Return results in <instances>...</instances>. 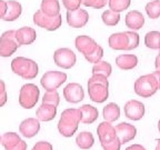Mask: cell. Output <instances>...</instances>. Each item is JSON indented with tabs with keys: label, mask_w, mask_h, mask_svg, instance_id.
<instances>
[{
	"label": "cell",
	"mask_w": 160,
	"mask_h": 150,
	"mask_svg": "<svg viewBox=\"0 0 160 150\" xmlns=\"http://www.w3.org/2000/svg\"><path fill=\"white\" fill-rule=\"evenodd\" d=\"M80 120H81V112L76 108H68L61 112L59 122H58V131L63 137H72L78 130Z\"/></svg>",
	"instance_id": "1"
},
{
	"label": "cell",
	"mask_w": 160,
	"mask_h": 150,
	"mask_svg": "<svg viewBox=\"0 0 160 150\" xmlns=\"http://www.w3.org/2000/svg\"><path fill=\"white\" fill-rule=\"evenodd\" d=\"M88 93L93 102L102 103L109 97L108 78L101 75H92L88 80Z\"/></svg>",
	"instance_id": "2"
},
{
	"label": "cell",
	"mask_w": 160,
	"mask_h": 150,
	"mask_svg": "<svg viewBox=\"0 0 160 150\" xmlns=\"http://www.w3.org/2000/svg\"><path fill=\"white\" fill-rule=\"evenodd\" d=\"M97 133L103 150H120L121 142L118 139L116 129L111 125V122L103 121L99 123L97 128Z\"/></svg>",
	"instance_id": "3"
},
{
	"label": "cell",
	"mask_w": 160,
	"mask_h": 150,
	"mask_svg": "<svg viewBox=\"0 0 160 150\" xmlns=\"http://www.w3.org/2000/svg\"><path fill=\"white\" fill-rule=\"evenodd\" d=\"M11 70L16 75L26 80H31L37 77L39 68L36 61L25 57H17L11 61Z\"/></svg>",
	"instance_id": "4"
},
{
	"label": "cell",
	"mask_w": 160,
	"mask_h": 150,
	"mask_svg": "<svg viewBox=\"0 0 160 150\" xmlns=\"http://www.w3.org/2000/svg\"><path fill=\"white\" fill-rule=\"evenodd\" d=\"M133 89H135V92L137 93L139 97L149 98L157 92V90H158L157 81H156L152 73L140 76L135 81Z\"/></svg>",
	"instance_id": "5"
},
{
	"label": "cell",
	"mask_w": 160,
	"mask_h": 150,
	"mask_svg": "<svg viewBox=\"0 0 160 150\" xmlns=\"http://www.w3.org/2000/svg\"><path fill=\"white\" fill-rule=\"evenodd\" d=\"M40 90L33 83H26L21 87L19 92V105L23 109H31L38 102Z\"/></svg>",
	"instance_id": "6"
},
{
	"label": "cell",
	"mask_w": 160,
	"mask_h": 150,
	"mask_svg": "<svg viewBox=\"0 0 160 150\" xmlns=\"http://www.w3.org/2000/svg\"><path fill=\"white\" fill-rule=\"evenodd\" d=\"M19 43L16 38V30H7L0 37V57L7 58L17 51Z\"/></svg>",
	"instance_id": "7"
},
{
	"label": "cell",
	"mask_w": 160,
	"mask_h": 150,
	"mask_svg": "<svg viewBox=\"0 0 160 150\" xmlns=\"http://www.w3.org/2000/svg\"><path fill=\"white\" fill-rule=\"evenodd\" d=\"M67 80V75L62 71H47L40 79V83L46 91L57 90Z\"/></svg>",
	"instance_id": "8"
},
{
	"label": "cell",
	"mask_w": 160,
	"mask_h": 150,
	"mask_svg": "<svg viewBox=\"0 0 160 150\" xmlns=\"http://www.w3.org/2000/svg\"><path fill=\"white\" fill-rule=\"evenodd\" d=\"M33 22H35L36 26L45 28L48 31H53V30H57L61 26L62 17H61L60 13L58 16H55V17H49V16H46L39 9L33 15Z\"/></svg>",
	"instance_id": "9"
},
{
	"label": "cell",
	"mask_w": 160,
	"mask_h": 150,
	"mask_svg": "<svg viewBox=\"0 0 160 150\" xmlns=\"http://www.w3.org/2000/svg\"><path fill=\"white\" fill-rule=\"evenodd\" d=\"M53 61L58 67L62 69H70L76 65V53L69 48H59L53 53Z\"/></svg>",
	"instance_id": "10"
},
{
	"label": "cell",
	"mask_w": 160,
	"mask_h": 150,
	"mask_svg": "<svg viewBox=\"0 0 160 150\" xmlns=\"http://www.w3.org/2000/svg\"><path fill=\"white\" fill-rule=\"evenodd\" d=\"M123 110H125L126 117L130 120H133V121L140 120L145 116L146 112L145 105L141 101H139V100H135V99L127 101L125 103Z\"/></svg>",
	"instance_id": "11"
},
{
	"label": "cell",
	"mask_w": 160,
	"mask_h": 150,
	"mask_svg": "<svg viewBox=\"0 0 160 150\" xmlns=\"http://www.w3.org/2000/svg\"><path fill=\"white\" fill-rule=\"evenodd\" d=\"M75 45L78 51L82 53V55L85 56V58L91 55V53H92L93 51H96L97 48L99 47V45L96 42L95 39H92L91 37L86 36V35L78 36L75 40Z\"/></svg>",
	"instance_id": "12"
},
{
	"label": "cell",
	"mask_w": 160,
	"mask_h": 150,
	"mask_svg": "<svg viewBox=\"0 0 160 150\" xmlns=\"http://www.w3.org/2000/svg\"><path fill=\"white\" fill-rule=\"evenodd\" d=\"M0 143L6 150H27V143L16 132H6L1 137Z\"/></svg>",
	"instance_id": "13"
},
{
	"label": "cell",
	"mask_w": 160,
	"mask_h": 150,
	"mask_svg": "<svg viewBox=\"0 0 160 150\" xmlns=\"http://www.w3.org/2000/svg\"><path fill=\"white\" fill-rule=\"evenodd\" d=\"M63 97L70 103H78L85 98V91L81 85L77 82H70L63 89Z\"/></svg>",
	"instance_id": "14"
},
{
	"label": "cell",
	"mask_w": 160,
	"mask_h": 150,
	"mask_svg": "<svg viewBox=\"0 0 160 150\" xmlns=\"http://www.w3.org/2000/svg\"><path fill=\"white\" fill-rule=\"evenodd\" d=\"M89 20V13L85 9H77L73 11H67V22L72 28H82Z\"/></svg>",
	"instance_id": "15"
},
{
	"label": "cell",
	"mask_w": 160,
	"mask_h": 150,
	"mask_svg": "<svg viewBox=\"0 0 160 150\" xmlns=\"http://www.w3.org/2000/svg\"><path fill=\"white\" fill-rule=\"evenodd\" d=\"M115 129L117 137L120 142H121V145L133 140L136 135H137V128L128 122H120L119 125L116 126Z\"/></svg>",
	"instance_id": "16"
},
{
	"label": "cell",
	"mask_w": 160,
	"mask_h": 150,
	"mask_svg": "<svg viewBox=\"0 0 160 150\" xmlns=\"http://www.w3.org/2000/svg\"><path fill=\"white\" fill-rule=\"evenodd\" d=\"M40 122L37 118H27L20 123L19 131L26 138H32L39 132Z\"/></svg>",
	"instance_id": "17"
},
{
	"label": "cell",
	"mask_w": 160,
	"mask_h": 150,
	"mask_svg": "<svg viewBox=\"0 0 160 150\" xmlns=\"http://www.w3.org/2000/svg\"><path fill=\"white\" fill-rule=\"evenodd\" d=\"M108 43L113 50H129V37L127 31L112 33L108 39Z\"/></svg>",
	"instance_id": "18"
},
{
	"label": "cell",
	"mask_w": 160,
	"mask_h": 150,
	"mask_svg": "<svg viewBox=\"0 0 160 150\" xmlns=\"http://www.w3.org/2000/svg\"><path fill=\"white\" fill-rule=\"evenodd\" d=\"M16 38L19 46L31 45L37 38V32L31 27H22L16 30Z\"/></svg>",
	"instance_id": "19"
},
{
	"label": "cell",
	"mask_w": 160,
	"mask_h": 150,
	"mask_svg": "<svg viewBox=\"0 0 160 150\" xmlns=\"http://www.w3.org/2000/svg\"><path fill=\"white\" fill-rule=\"evenodd\" d=\"M125 22L129 29L131 30H139L145 25V17L138 10H131L126 15Z\"/></svg>",
	"instance_id": "20"
},
{
	"label": "cell",
	"mask_w": 160,
	"mask_h": 150,
	"mask_svg": "<svg viewBox=\"0 0 160 150\" xmlns=\"http://www.w3.org/2000/svg\"><path fill=\"white\" fill-rule=\"evenodd\" d=\"M80 112H81V122L85 125H91L98 119L99 111L96 107L91 105H83L82 107L79 108Z\"/></svg>",
	"instance_id": "21"
},
{
	"label": "cell",
	"mask_w": 160,
	"mask_h": 150,
	"mask_svg": "<svg viewBox=\"0 0 160 150\" xmlns=\"http://www.w3.org/2000/svg\"><path fill=\"white\" fill-rule=\"evenodd\" d=\"M57 115V107L53 105H48V103H42L37 109V119L39 121H51L55 119Z\"/></svg>",
	"instance_id": "22"
},
{
	"label": "cell",
	"mask_w": 160,
	"mask_h": 150,
	"mask_svg": "<svg viewBox=\"0 0 160 150\" xmlns=\"http://www.w3.org/2000/svg\"><path fill=\"white\" fill-rule=\"evenodd\" d=\"M116 65L121 70H131L137 67L138 65V58L136 55H119L116 58Z\"/></svg>",
	"instance_id": "23"
},
{
	"label": "cell",
	"mask_w": 160,
	"mask_h": 150,
	"mask_svg": "<svg viewBox=\"0 0 160 150\" xmlns=\"http://www.w3.org/2000/svg\"><path fill=\"white\" fill-rule=\"evenodd\" d=\"M22 12V7L18 1L9 0L7 1V11H6L5 17L2 18L5 21H15L16 19L20 17Z\"/></svg>",
	"instance_id": "24"
},
{
	"label": "cell",
	"mask_w": 160,
	"mask_h": 150,
	"mask_svg": "<svg viewBox=\"0 0 160 150\" xmlns=\"http://www.w3.org/2000/svg\"><path fill=\"white\" fill-rule=\"evenodd\" d=\"M40 10L49 17H55L60 13V3L58 0H42Z\"/></svg>",
	"instance_id": "25"
},
{
	"label": "cell",
	"mask_w": 160,
	"mask_h": 150,
	"mask_svg": "<svg viewBox=\"0 0 160 150\" xmlns=\"http://www.w3.org/2000/svg\"><path fill=\"white\" fill-rule=\"evenodd\" d=\"M102 116L105 121L108 122H113L116 120L119 119L120 117V108L117 103L115 102H110L103 107L102 110Z\"/></svg>",
	"instance_id": "26"
},
{
	"label": "cell",
	"mask_w": 160,
	"mask_h": 150,
	"mask_svg": "<svg viewBox=\"0 0 160 150\" xmlns=\"http://www.w3.org/2000/svg\"><path fill=\"white\" fill-rule=\"evenodd\" d=\"M76 143L80 149L87 150L90 149L95 143V138L93 135L89 131H82L76 137Z\"/></svg>",
	"instance_id": "27"
},
{
	"label": "cell",
	"mask_w": 160,
	"mask_h": 150,
	"mask_svg": "<svg viewBox=\"0 0 160 150\" xmlns=\"http://www.w3.org/2000/svg\"><path fill=\"white\" fill-rule=\"evenodd\" d=\"M145 45L147 48L152 50L160 49V32L159 31H149L145 36Z\"/></svg>",
	"instance_id": "28"
},
{
	"label": "cell",
	"mask_w": 160,
	"mask_h": 150,
	"mask_svg": "<svg viewBox=\"0 0 160 150\" xmlns=\"http://www.w3.org/2000/svg\"><path fill=\"white\" fill-rule=\"evenodd\" d=\"M112 72V67L107 61L100 60L99 62L95 63L92 67V75H101L105 77H109Z\"/></svg>",
	"instance_id": "29"
},
{
	"label": "cell",
	"mask_w": 160,
	"mask_h": 150,
	"mask_svg": "<svg viewBox=\"0 0 160 150\" xmlns=\"http://www.w3.org/2000/svg\"><path fill=\"white\" fill-rule=\"evenodd\" d=\"M101 19H102L103 23L106 26H109V27H113V26L118 25V22L120 21V13L112 11V10H106L103 11L102 15H101Z\"/></svg>",
	"instance_id": "30"
},
{
	"label": "cell",
	"mask_w": 160,
	"mask_h": 150,
	"mask_svg": "<svg viewBox=\"0 0 160 150\" xmlns=\"http://www.w3.org/2000/svg\"><path fill=\"white\" fill-rule=\"evenodd\" d=\"M146 12L150 19H157L160 17V0H153L146 5Z\"/></svg>",
	"instance_id": "31"
},
{
	"label": "cell",
	"mask_w": 160,
	"mask_h": 150,
	"mask_svg": "<svg viewBox=\"0 0 160 150\" xmlns=\"http://www.w3.org/2000/svg\"><path fill=\"white\" fill-rule=\"evenodd\" d=\"M130 3H131V0H108L109 9L119 13L123 10L128 9Z\"/></svg>",
	"instance_id": "32"
},
{
	"label": "cell",
	"mask_w": 160,
	"mask_h": 150,
	"mask_svg": "<svg viewBox=\"0 0 160 150\" xmlns=\"http://www.w3.org/2000/svg\"><path fill=\"white\" fill-rule=\"evenodd\" d=\"M60 102V97L57 90L52 91H46L42 97V103H48V105H53L57 107Z\"/></svg>",
	"instance_id": "33"
},
{
	"label": "cell",
	"mask_w": 160,
	"mask_h": 150,
	"mask_svg": "<svg viewBox=\"0 0 160 150\" xmlns=\"http://www.w3.org/2000/svg\"><path fill=\"white\" fill-rule=\"evenodd\" d=\"M102 57H103V49H102L101 46H99L96 51H93L90 56L86 57V60L89 61V62H91V63H97V62H99L100 60L102 59Z\"/></svg>",
	"instance_id": "34"
},
{
	"label": "cell",
	"mask_w": 160,
	"mask_h": 150,
	"mask_svg": "<svg viewBox=\"0 0 160 150\" xmlns=\"http://www.w3.org/2000/svg\"><path fill=\"white\" fill-rule=\"evenodd\" d=\"M108 0H81V3L86 7H91L95 9H101L107 5Z\"/></svg>",
	"instance_id": "35"
},
{
	"label": "cell",
	"mask_w": 160,
	"mask_h": 150,
	"mask_svg": "<svg viewBox=\"0 0 160 150\" xmlns=\"http://www.w3.org/2000/svg\"><path fill=\"white\" fill-rule=\"evenodd\" d=\"M128 37H129V50H133L139 46L140 38L136 31H127Z\"/></svg>",
	"instance_id": "36"
},
{
	"label": "cell",
	"mask_w": 160,
	"mask_h": 150,
	"mask_svg": "<svg viewBox=\"0 0 160 150\" xmlns=\"http://www.w3.org/2000/svg\"><path fill=\"white\" fill-rule=\"evenodd\" d=\"M62 5L68 11H73L80 8L81 0H62Z\"/></svg>",
	"instance_id": "37"
},
{
	"label": "cell",
	"mask_w": 160,
	"mask_h": 150,
	"mask_svg": "<svg viewBox=\"0 0 160 150\" xmlns=\"http://www.w3.org/2000/svg\"><path fill=\"white\" fill-rule=\"evenodd\" d=\"M32 150H53L52 145L48 141H39L33 146Z\"/></svg>",
	"instance_id": "38"
},
{
	"label": "cell",
	"mask_w": 160,
	"mask_h": 150,
	"mask_svg": "<svg viewBox=\"0 0 160 150\" xmlns=\"http://www.w3.org/2000/svg\"><path fill=\"white\" fill-rule=\"evenodd\" d=\"M7 11V2L5 0H0V19H2Z\"/></svg>",
	"instance_id": "39"
},
{
	"label": "cell",
	"mask_w": 160,
	"mask_h": 150,
	"mask_svg": "<svg viewBox=\"0 0 160 150\" xmlns=\"http://www.w3.org/2000/svg\"><path fill=\"white\" fill-rule=\"evenodd\" d=\"M126 150H147V149L143 146L139 145V143H135V145H131L129 147H127Z\"/></svg>",
	"instance_id": "40"
},
{
	"label": "cell",
	"mask_w": 160,
	"mask_h": 150,
	"mask_svg": "<svg viewBox=\"0 0 160 150\" xmlns=\"http://www.w3.org/2000/svg\"><path fill=\"white\" fill-rule=\"evenodd\" d=\"M152 76L155 77L156 81H157L158 90H159L160 89V70H156L155 72H152Z\"/></svg>",
	"instance_id": "41"
},
{
	"label": "cell",
	"mask_w": 160,
	"mask_h": 150,
	"mask_svg": "<svg viewBox=\"0 0 160 150\" xmlns=\"http://www.w3.org/2000/svg\"><path fill=\"white\" fill-rule=\"evenodd\" d=\"M7 97H8V96H7V92L0 96V107H3V106L6 105V102H7V99H8Z\"/></svg>",
	"instance_id": "42"
},
{
	"label": "cell",
	"mask_w": 160,
	"mask_h": 150,
	"mask_svg": "<svg viewBox=\"0 0 160 150\" xmlns=\"http://www.w3.org/2000/svg\"><path fill=\"white\" fill-rule=\"evenodd\" d=\"M7 91H6V83L3 80L0 79V96L3 95V93H6Z\"/></svg>",
	"instance_id": "43"
},
{
	"label": "cell",
	"mask_w": 160,
	"mask_h": 150,
	"mask_svg": "<svg viewBox=\"0 0 160 150\" xmlns=\"http://www.w3.org/2000/svg\"><path fill=\"white\" fill-rule=\"evenodd\" d=\"M155 67L156 70H160V52L158 53V56L155 59Z\"/></svg>",
	"instance_id": "44"
},
{
	"label": "cell",
	"mask_w": 160,
	"mask_h": 150,
	"mask_svg": "<svg viewBox=\"0 0 160 150\" xmlns=\"http://www.w3.org/2000/svg\"><path fill=\"white\" fill-rule=\"evenodd\" d=\"M155 150H160V139L157 140V146H156Z\"/></svg>",
	"instance_id": "45"
},
{
	"label": "cell",
	"mask_w": 160,
	"mask_h": 150,
	"mask_svg": "<svg viewBox=\"0 0 160 150\" xmlns=\"http://www.w3.org/2000/svg\"><path fill=\"white\" fill-rule=\"evenodd\" d=\"M158 131L160 132V119H159V121H158Z\"/></svg>",
	"instance_id": "46"
},
{
	"label": "cell",
	"mask_w": 160,
	"mask_h": 150,
	"mask_svg": "<svg viewBox=\"0 0 160 150\" xmlns=\"http://www.w3.org/2000/svg\"><path fill=\"white\" fill-rule=\"evenodd\" d=\"M0 140H1V136H0Z\"/></svg>",
	"instance_id": "47"
},
{
	"label": "cell",
	"mask_w": 160,
	"mask_h": 150,
	"mask_svg": "<svg viewBox=\"0 0 160 150\" xmlns=\"http://www.w3.org/2000/svg\"><path fill=\"white\" fill-rule=\"evenodd\" d=\"M159 50H160V49H159Z\"/></svg>",
	"instance_id": "48"
}]
</instances>
